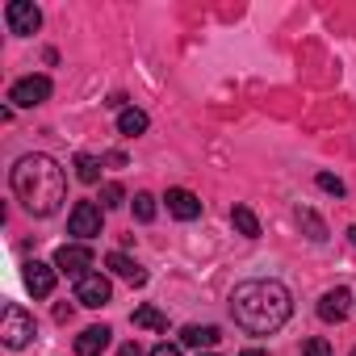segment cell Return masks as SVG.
I'll return each instance as SVG.
<instances>
[{"mask_svg": "<svg viewBox=\"0 0 356 356\" xmlns=\"http://www.w3.org/2000/svg\"><path fill=\"white\" fill-rule=\"evenodd\" d=\"M293 314V298L281 281H243L231 293V318L248 331V335H273L289 323Z\"/></svg>", "mask_w": 356, "mask_h": 356, "instance_id": "1", "label": "cell"}, {"mask_svg": "<svg viewBox=\"0 0 356 356\" xmlns=\"http://www.w3.org/2000/svg\"><path fill=\"white\" fill-rule=\"evenodd\" d=\"M9 185H13L17 202H22L34 218H51V214L59 210L63 193H67V176H63V168H59L51 155L34 151V155H22V159L13 163Z\"/></svg>", "mask_w": 356, "mask_h": 356, "instance_id": "2", "label": "cell"}, {"mask_svg": "<svg viewBox=\"0 0 356 356\" xmlns=\"http://www.w3.org/2000/svg\"><path fill=\"white\" fill-rule=\"evenodd\" d=\"M0 339H5V348H26L34 339V314L17 302L5 306V314H0Z\"/></svg>", "mask_w": 356, "mask_h": 356, "instance_id": "3", "label": "cell"}, {"mask_svg": "<svg viewBox=\"0 0 356 356\" xmlns=\"http://www.w3.org/2000/svg\"><path fill=\"white\" fill-rule=\"evenodd\" d=\"M101 206L97 202H76L72 206V218H67V231L80 239V243H88V239H97L101 235Z\"/></svg>", "mask_w": 356, "mask_h": 356, "instance_id": "4", "label": "cell"}, {"mask_svg": "<svg viewBox=\"0 0 356 356\" xmlns=\"http://www.w3.org/2000/svg\"><path fill=\"white\" fill-rule=\"evenodd\" d=\"M5 26H9V34H17V38L38 34L42 13H38V5H30V0H9V5H5Z\"/></svg>", "mask_w": 356, "mask_h": 356, "instance_id": "5", "label": "cell"}, {"mask_svg": "<svg viewBox=\"0 0 356 356\" xmlns=\"http://www.w3.org/2000/svg\"><path fill=\"white\" fill-rule=\"evenodd\" d=\"M109 298H113V285H109V277H105V273H84V277L76 281V302H80V306L101 310Z\"/></svg>", "mask_w": 356, "mask_h": 356, "instance_id": "6", "label": "cell"}, {"mask_svg": "<svg viewBox=\"0 0 356 356\" xmlns=\"http://www.w3.org/2000/svg\"><path fill=\"white\" fill-rule=\"evenodd\" d=\"M55 268L80 281V277L92 268V248H88V243H63V248L55 252Z\"/></svg>", "mask_w": 356, "mask_h": 356, "instance_id": "7", "label": "cell"}, {"mask_svg": "<svg viewBox=\"0 0 356 356\" xmlns=\"http://www.w3.org/2000/svg\"><path fill=\"white\" fill-rule=\"evenodd\" d=\"M47 97H51V80H47V76H26V80H17V84L9 88V101L22 105V109H34V105H42Z\"/></svg>", "mask_w": 356, "mask_h": 356, "instance_id": "8", "label": "cell"}, {"mask_svg": "<svg viewBox=\"0 0 356 356\" xmlns=\"http://www.w3.org/2000/svg\"><path fill=\"white\" fill-rule=\"evenodd\" d=\"M168 214L172 218H181V222H193V218H202V202H197V193H189V189H168Z\"/></svg>", "mask_w": 356, "mask_h": 356, "instance_id": "9", "label": "cell"}, {"mask_svg": "<svg viewBox=\"0 0 356 356\" xmlns=\"http://www.w3.org/2000/svg\"><path fill=\"white\" fill-rule=\"evenodd\" d=\"M348 302H352V293H348L343 285L327 289V293L318 298V318H323V323H343V318H348Z\"/></svg>", "mask_w": 356, "mask_h": 356, "instance_id": "10", "label": "cell"}, {"mask_svg": "<svg viewBox=\"0 0 356 356\" xmlns=\"http://www.w3.org/2000/svg\"><path fill=\"white\" fill-rule=\"evenodd\" d=\"M26 289H30L34 298H51V293H55V268L42 264V260H30V264H26Z\"/></svg>", "mask_w": 356, "mask_h": 356, "instance_id": "11", "label": "cell"}, {"mask_svg": "<svg viewBox=\"0 0 356 356\" xmlns=\"http://www.w3.org/2000/svg\"><path fill=\"white\" fill-rule=\"evenodd\" d=\"M105 268L113 273V277H122V281H130V285H147V273L126 256V252H109L105 256Z\"/></svg>", "mask_w": 356, "mask_h": 356, "instance_id": "12", "label": "cell"}, {"mask_svg": "<svg viewBox=\"0 0 356 356\" xmlns=\"http://www.w3.org/2000/svg\"><path fill=\"white\" fill-rule=\"evenodd\" d=\"M109 335H113V331H109L105 323H101V327H84V331L76 335V352H80V356H101V352L109 348Z\"/></svg>", "mask_w": 356, "mask_h": 356, "instance_id": "13", "label": "cell"}, {"mask_svg": "<svg viewBox=\"0 0 356 356\" xmlns=\"http://www.w3.org/2000/svg\"><path fill=\"white\" fill-rule=\"evenodd\" d=\"M218 339H222V331H218L214 323H206V327H202V323H193V327H185V331H181V343H185V348H214Z\"/></svg>", "mask_w": 356, "mask_h": 356, "instance_id": "14", "label": "cell"}, {"mask_svg": "<svg viewBox=\"0 0 356 356\" xmlns=\"http://www.w3.org/2000/svg\"><path fill=\"white\" fill-rule=\"evenodd\" d=\"M231 222H235V231H239L243 239H260V218H256L248 206H235V210H231Z\"/></svg>", "mask_w": 356, "mask_h": 356, "instance_id": "15", "label": "cell"}, {"mask_svg": "<svg viewBox=\"0 0 356 356\" xmlns=\"http://www.w3.org/2000/svg\"><path fill=\"white\" fill-rule=\"evenodd\" d=\"M118 130H122L126 138H138V134L147 130V113H143V109H122V113H118Z\"/></svg>", "mask_w": 356, "mask_h": 356, "instance_id": "16", "label": "cell"}, {"mask_svg": "<svg viewBox=\"0 0 356 356\" xmlns=\"http://www.w3.org/2000/svg\"><path fill=\"white\" fill-rule=\"evenodd\" d=\"M76 181H84V185H97L101 181V159L97 155H76Z\"/></svg>", "mask_w": 356, "mask_h": 356, "instance_id": "17", "label": "cell"}, {"mask_svg": "<svg viewBox=\"0 0 356 356\" xmlns=\"http://www.w3.org/2000/svg\"><path fill=\"white\" fill-rule=\"evenodd\" d=\"M134 327H147V331H168V314L155 310V306H138L134 310Z\"/></svg>", "mask_w": 356, "mask_h": 356, "instance_id": "18", "label": "cell"}, {"mask_svg": "<svg viewBox=\"0 0 356 356\" xmlns=\"http://www.w3.org/2000/svg\"><path fill=\"white\" fill-rule=\"evenodd\" d=\"M298 222L310 231V239H314V243H323V239H327V227H323V218H318L314 210H298Z\"/></svg>", "mask_w": 356, "mask_h": 356, "instance_id": "19", "label": "cell"}, {"mask_svg": "<svg viewBox=\"0 0 356 356\" xmlns=\"http://www.w3.org/2000/svg\"><path fill=\"white\" fill-rule=\"evenodd\" d=\"M122 202H126V189H122L118 181H109V185L101 189V206H105V210H118Z\"/></svg>", "mask_w": 356, "mask_h": 356, "instance_id": "20", "label": "cell"}, {"mask_svg": "<svg viewBox=\"0 0 356 356\" xmlns=\"http://www.w3.org/2000/svg\"><path fill=\"white\" fill-rule=\"evenodd\" d=\"M134 218L138 222H151L155 218V197L151 193H134Z\"/></svg>", "mask_w": 356, "mask_h": 356, "instance_id": "21", "label": "cell"}, {"mask_svg": "<svg viewBox=\"0 0 356 356\" xmlns=\"http://www.w3.org/2000/svg\"><path fill=\"white\" fill-rule=\"evenodd\" d=\"M302 356H335V352H331V343H327L323 335H314V339L302 343Z\"/></svg>", "mask_w": 356, "mask_h": 356, "instance_id": "22", "label": "cell"}, {"mask_svg": "<svg viewBox=\"0 0 356 356\" xmlns=\"http://www.w3.org/2000/svg\"><path fill=\"white\" fill-rule=\"evenodd\" d=\"M318 189L331 193V197H343V181H339V176H331V172H318Z\"/></svg>", "mask_w": 356, "mask_h": 356, "instance_id": "23", "label": "cell"}, {"mask_svg": "<svg viewBox=\"0 0 356 356\" xmlns=\"http://www.w3.org/2000/svg\"><path fill=\"white\" fill-rule=\"evenodd\" d=\"M151 356H181V348H176V343H155Z\"/></svg>", "mask_w": 356, "mask_h": 356, "instance_id": "24", "label": "cell"}, {"mask_svg": "<svg viewBox=\"0 0 356 356\" xmlns=\"http://www.w3.org/2000/svg\"><path fill=\"white\" fill-rule=\"evenodd\" d=\"M118 356H143V348L130 339V343H122V348H118Z\"/></svg>", "mask_w": 356, "mask_h": 356, "instance_id": "25", "label": "cell"}, {"mask_svg": "<svg viewBox=\"0 0 356 356\" xmlns=\"http://www.w3.org/2000/svg\"><path fill=\"white\" fill-rule=\"evenodd\" d=\"M243 356H268V352H260V348H248V352H243Z\"/></svg>", "mask_w": 356, "mask_h": 356, "instance_id": "26", "label": "cell"}, {"mask_svg": "<svg viewBox=\"0 0 356 356\" xmlns=\"http://www.w3.org/2000/svg\"><path fill=\"white\" fill-rule=\"evenodd\" d=\"M348 239H352V243H356V227H352V231H348Z\"/></svg>", "mask_w": 356, "mask_h": 356, "instance_id": "27", "label": "cell"}, {"mask_svg": "<svg viewBox=\"0 0 356 356\" xmlns=\"http://www.w3.org/2000/svg\"><path fill=\"white\" fill-rule=\"evenodd\" d=\"M206 356H214V352H206Z\"/></svg>", "mask_w": 356, "mask_h": 356, "instance_id": "28", "label": "cell"}, {"mask_svg": "<svg viewBox=\"0 0 356 356\" xmlns=\"http://www.w3.org/2000/svg\"><path fill=\"white\" fill-rule=\"evenodd\" d=\"M352 356H356V348H352Z\"/></svg>", "mask_w": 356, "mask_h": 356, "instance_id": "29", "label": "cell"}]
</instances>
